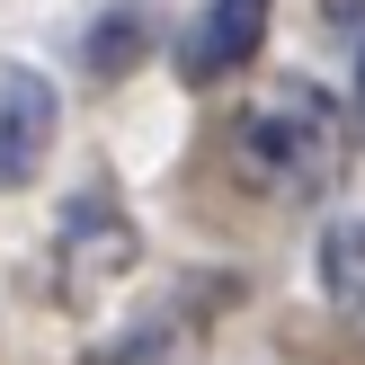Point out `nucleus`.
<instances>
[{"label": "nucleus", "instance_id": "f257e3e1", "mask_svg": "<svg viewBox=\"0 0 365 365\" xmlns=\"http://www.w3.org/2000/svg\"><path fill=\"white\" fill-rule=\"evenodd\" d=\"M232 170L250 178L259 196H330L339 170H348V116H339L330 89L312 81H285L267 89L259 107H241V125H232Z\"/></svg>", "mask_w": 365, "mask_h": 365}, {"label": "nucleus", "instance_id": "f03ea898", "mask_svg": "<svg viewBox=\"0 0 365 365\" xmlns=\"http://www.w3.org/2000/svg\"><path fill=\"white\" fill-rule=\"evenodd\" d=\"M143 259V232L134 214L116 205V187H81L63 205V223H53V267H63V294H89V285L125 277V267Z\"/></svg>", "mask_w": 365, "mask_h": 365}, {"label": "nucleus", "instance_id": "7ed1b4c3", "mask_svg": "<svg viewBox=\"0 0 365 365\" xmlns=\"http://www.w3.org/2000/svg\"><path fill=\"white\" fill-rule=\"evenodd\" d=\"M53 125H63V98L36 63H0V187H27L53 152Z\"/></svg>", "mask_w": 365, "mask_h": 365}, {"label": "nucleus", "instance_id": "20e7f679", "mask_svg": "<svg viewBox=\"0 0 365 365\" xmlns=\"http://www.w3.org/2000/svg\"><path fill=\"white\" fill-rule=\"evenodd\" d=\"M267 9H277V0H205V18H196L187 45H178V71H187L196 89L250 71V63H259V45H267Z\"/></svg>", "mask_w": 365, "mask_h": 365}, {"label": "nucleus", "instance_id": "39448f33", "mask_svg": "<svg viewBox=\"0 0 365 365\" xmlns=\"http://www.w3.org/2000/svg\"><path fill=\"white\" fill-rule=\"evenodd\" d=\"M321 294H330V312L365 321V223H330L321 232Z\"/></svg>", "mask_w": 365, "mask_h": 365}, {"label": "nucleus", "instance_id": "423d86ee", "mask_svg": "<svg viewBox=\"0 0 365 365\" xmlns=\"http://www.w3.org/2000/svg\"><path fill=\"white\" fill-rule=\"evenodd\" d=\"M143 45H152V18L143 9H107L98 27L81 36V63H89V81H116V71L143 63Z\"/></svg>", "mask_w": 365, "mask_h": 365}, {"label": "nucleus", "instance_id": "0eeeda50", "mask_svg": "<svg viewBox=\"0 0 365 365\" xmlns=\"http://www.w3.org/2000/svg\"><path fill=\"white\" fill-rule=\"evenodd\" d=\"M356 125H365V45H356Z\"/></svg>", "mask_w": 365, "mask_h": 365}]
</instances>
